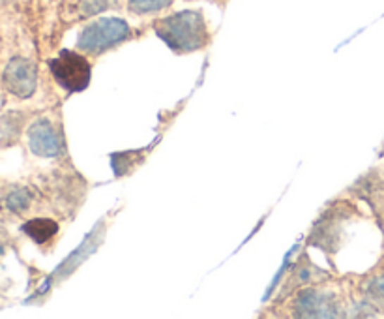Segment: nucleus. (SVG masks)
Segmentation results:
<instances>
[{
	"instance_id": "obj_4",
	"label": "nucleus",
	"mask_w": 384,
	"mask_h": 319,
	"mask_svg": "<svg viewBox=\"0 0 384 319\" xmlns=\"http://www.w3.org/2000/svg\"><path fill=\"white\" fill-rule=\"evenodd\" d=\"M2 83H4L6 90L17 98H30L36 90V85H38V68L28 59L13 56L6 64Z\"/></svg>"
},
{
	"instance_id": "obj_1",
	"label": "nucleus",
	"mask_w": 384,
	"mask_h": 319,
	"mask_svg": "<svg viewBox=\"0 0 384 319\" xmlns=\"http://www.w3.org/2000/svg\"><path fill=\"white\" fill-rule=\"evenodd\" d=\"M156 32L173 51L192 53L209 42V30L199 11L186 10L156 23Z\"/></svg>"
},
{
	"instance_id": "obj_8",
	"label": "nucleus",
	"mask_w": 384,
	"mask_h": 319,
	"mask_svg": "<svg viewBox=\"0 0 384 319\" xmlns=\"http://www.w3.org/2000/svg\"><path fill=\"white\" fill-rule=\"evenodd\" d=\"M30 201H32V193L28 192L27 188H16L11 190L8 195H6L4 203L6 207L11 210V212H25V210L30 207Z\"/></svg>"
},
{
	"instance_id": "obj_6",
	"label": "nucleus",
	"mask_w": 384,
	"mask_h": 319,
	"mask_svg": "<svg viewBox=\"0 0 384 319\" xmlns=\"http://www.w3.org/2000/svg\"><path fill=\"white\" fill-rule=\"evenodd\" d=\"M297 315L300 318H337L340 315V306L332 293L318 291V289H309L298 295L297 304H295Z\"/></svg>"
},
{
	"instance_id": "obj_2",
	"label": "nucleus",
	"mask_w": 384,
	"mask_h": 319,
	"mask_svg": "<svg viewBox=\"0 0 384 319\" xmlns=\"http://www.w3.org/2000/svg\"><path fill=\"white\" fill-rule=\"evenodd\" d=\"M130 36V27L126 21L116 17H105L99 21L88 25L79 36V49L90 55H98L104 51L122 44Z\"/></svg>"
},
{
	"instance_id": "obj_9",
	"label": "nucleus",
	"mask_w": 384,
	"mask_h": 319,
	"mask_svg": "<svg viewBox=\"0 0 384 319\" xmlns=\"http://www.w3.org/2000/svg\"><path fill=\"white\" fill-rule=\"evenodd\" d=\"M366 297H368L369 304L373 306V310H383L384 312V276L368 282Z\"/></svg>"
},
{
	"instance_id": "obj_3",
	"label": "nucleus",
	"mask_w": 384,
	"mask_h": 319,
	"mask_svg": "<svg viewBox=\"0 0 384 319\" xmlns=\"http://www.w3.org/2000/svg\"><path fill=\"white\" fill-rule=\"evenodd\" d=\"M49 68L56 83L70 92L85 90L90 83V64L85 56L72 51H62L56 59L49 61Z\"/></svg>"
},
{
	"instance_id": "obj_5",
	"label": "nucleus",
	"mask_w": 384,
	"mask_h": 319,
	"mask_svg": "<svg viewBox=\"0 0 384 319\" xmlns=\"http://www.w3.org/2000/svg\"><path fill=\"white\" fill-rule=\"evenodd\" d=\"M28 147L36 156L55 158L62 152V139L56 128L45 119H39L28 130Z\"/></svg>"
},
{
	"instance_id": "obj_11",
	"label": "nucleus",
	"mask_w": 384,
	"mask_h": 319,
	"mask_svg": "<svg viewBox=\"0 0 384 319\" xmlns=\"http://www.w3.org/2000/svg\"><path fill=\"white\" fill-rule=\"evenodd\" d=\"M113 0H79V10L82 16H96L99 11L107 10Z\"/></svg>"
},
{
	"instance_id": "obj_10",
	"label": "nucleus",
	"mask_w": 384,
	"mask_h": 319,
	"mask_svg": "<svg viewBox=\"0 0 384 319\" xmlns=\"http://www.w3.org/2000/svg\"><path fill=\"white\" fill-rule=\"evenodd\" d=\"M128 4L137 13H152V11L167 8L171 4V0H128Z\"/></svg>"
},
{
	"instance_id": "obj_7",
	"label": "nucleus",
	"mask_w": 384,
	"mask_h": 319,
	"mask_svg": "<svg viewBox=\"0 0 384 319\" xmlns=\"http://www.w3.org/2000/svg\"><path fill=\"white\" fill-rule=\"evenodd\" d=\"M23 231L27 233L28 237L32 239L34 242L44 244V242L49 241V239L58 231V226H56V222L49 220V218H36V220L27 222V224L23 226Z\"/></svg>"
}]
</instances>
